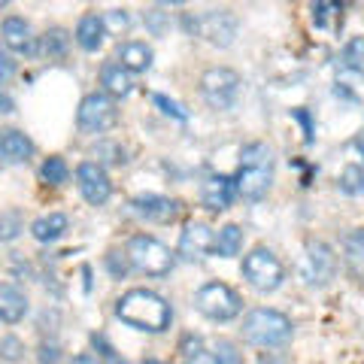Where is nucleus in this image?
<instances>
[{"instance_id": "f257e3e1", "label": "nucleus", "mask_w": 364, "mask_h": 364, "mask_svg": "<svg viewBox=\"0 0 364 364\" xmlns=\"http://www.w3.org/2000/svg\"><path fill=\"white\" fill-rule=\"evenodd\" d=\"M116 316L122 318L124 325L136 328V331H149V334H161L170 328V304L155 294L149 289H131L124 291L122 298L116 301Z\"/></svg>"}, {"instance_id": "f03ea898", "label": "nucleus", "mask_w": 364, "mask_h": 364, "mask_svg": "<svg viewBox=\"0 0 364 364\" xmlns=\"http://www.w3.org/2000/svg\"><path fill=\"white\" fill-rule=\"evenodd\" d=\"M273 182V152L267 143H249L240 152V170L234 186L246 200H261Z\"/></svg>"}, {"instance_id": "7ed1b4c3", "label": "nucleus", "mask_w": 364, "mask_h": 364, "mask_svg": "<svg viewBox=\"0 0 364 364\" xmlns=\"http://www.w3.org/2000/svg\"><path fill=\"white\" fill-rule=\"evenodd\" d=\"M243 337L255 346H282L291 337V322L279 310L258 306L243 318Z\"/></svg>"}, {"instance_id": "20e7f679", "label": "nucleus", "mask_w": 364, "mask_h": 364, "mask_svg": "<svg viewBox=\"0 0 364 364\" xmlns=\"http://www.w3.org/2000/svg\"><path fill=\"white\" fill-rule=\"evenodd\" d=\"M124 255H128L131 267L146 273V277H167L170 267H173V252H170L161 240H155V237H149V234L131 237Z\"/></svg>"}, {"instance_id": "39448f33", "label": "nucleus", "mask_w": 364, "mask_h": 364, "mask_svg": "<svg viewBox=\"0 0 364 364\" xmlns=\"http://www.w3.org/2000/svg\"><path fill=\"white\" fill-rule=\"evenodd\" d=\"M240 85L243 79L231 67H210L200 76V95L213 109H231L240 97Z\"/></svg>"}, {"instance_id": "423d86ee", "label": "nucleus", "mask_w": 364, "mask_h": 364, "mask_svg": "<svg viewBox=\"0 0 364 364\" xmlns=\"http://www.w3.org/2000/svg\"><path fill=\"white\" fill-rule=\"evenodd\" d=\"M195 306L207 318H213V322H228V318L240 316L243 301H240V294L231 286H225V282H207V286L198 289Z\"/></svg>"}, {"instance_id": "0eeeda50", "label": "nucleus", "mask_w": 364, "mask_h": 364, "mask_svg": "<svg viewBox=\"0 0 364 364\" xmlns=\"http://www.w3.org/2000/svg\"><path fill=\"white\" fill-rule=\"evenodd\" d=\"M243 277L255 291H277L282 286L286 270H282L279 258L270 249H252L243 258Z\"/></svg>"}, {"instance_id": "6e6552de", "label": "nucleus", "mask_w": 364, "mask_h": 364, "mask_svg": "<svg viewBox=\"0 0 364 364\" xmlns=\"http://www.w3.org/2000/svg\"><path fill=\"white\" fill-rule=\"evenodd\" d=\"M76 122H79V128L88 131V134H104L119 122V109L112 104L109 95H104V91H91V95L82 97V104L76 109Z\"/></svg>"}, {"instance_id": "1a4fd4ad", "label": "nucleus", "mask_w": 364, "mask_h": 364, "mask_svg": "<svg viewBox=\"0 0 364 364\" xmlns=\"http://www.w3.org/2000/svg\"><path fill=\"white\" fill-rule=\"evenodd\" d=\"M334 270H337V258L331 252V246L322 240L306 243V255L301 261V277L306 286H328L334 279Z\"/></svg>"}, {"instance_id": "9d476101", "label": "nucleus", "mask_w": 364, "mask_h": 364, "mask_svg": "<svg viewBox=\"0 0 364 364\" xmlns=\"http://www.w3.org/2000/svg\"><path fill=\"white\" fill-rule=\"evenodd\" d=\"M76 186H79V195H82L91 207H104L112 195V182L107 176V170L95 161H82L76 167Z\"/></svg>"}, {"instance_id": "9b49d317", "label": "nucleus", "mask_w": 364, "mask_h": 364, "mask_svg": "<svg viewBox=\"0 0 364 364\" xmlns=\"http://www.w3.org/2000/svg\"><path fill=\"white\" fill-rule=\"evenodd\" d=\"M195 31L200 37H207L213 46H231L237 37V16L231 9H210L200 18H195Z\"/></svg>"}, {"instance_id": "f8f14e48", "label": "nucleus", "mask_w": 364, "mask_h": 364, "mask_svg": "<svg viewBox=\"0 0 364 364\" xmlns=\"http://www.w3.org/2000/svg\"><path fill=\"white\" fill-rule=\"evenodd\" d=\"M213 243H215V234H213L210 225H203V222H188L186 231L179 234L176 252L186 258V261H200V258H207V255L213 252Z\"/></svg>"}, {"instance_id": "ddd939ff", "label": "nucleus", "mask_w": 364, "mask_h": 364, "mask_svg": "<svg viewBox=\"0 0 364 364\" xmlns=\"http://www.w3.org/2000/svg\"><path fill=\"white\" fill-rule=\"evenodd\" d=\"M237 195V186H234V179L231 176H210L207 182H203V188H200V200H203V207L213 210V213H222L231 207V200Z\"/></svg>"}, {"instance_id": "4468645a", "label": "nucleus", "mask_w": 364, "mask_h": 364, "mask_svg": "<svg viewBox=\"0 0 364 364\" xmlns=\"http://www.w3.org/2000/svg\"><path fill=\"white\" fill-rule=\"evenodd\" d=\"M134 210L140 213L143 219L167 225L179 215V203L173 198H164V195H140V198H134Z\"/></svg>"}, {"instance_id": "2eb2a0df", "label": "nucleus", "mask_w": 364, "mask_h": 364, "mask_svg": "<svg viewBox=\"0 0 364 364\" xmlns=\"http://www.w3.org/2000/svg\"><path fill=\"white\" fill-rule=\"evenodd\" d=\"M116 64L124 67L128 73H146L152 67V49L140 40H128L119 46L116 52Z\"/></svg>"}, {"instance_id": "dca6fc26", "label": "nucleus", "mask_w": 364, "mask_h": 364, "mask_svg": "<svg viewBox=\"0 0 364 364\" xmlns=\"http://www.w3.org/2000/svg\"><path fill=\"white\" fill-rule=\"evenodd\" d=\"M28 313V298L21 294L13 282H0V322L16 325Z\"/></svg>"}, {"instance_id": "f3484780", "label": "nucleus", "mask_w": 364, "mask_h": 364, "mask_svg": "<svg viewBox=\"0 0 364 364\" xmlns=\"http://www.w3.org/2000/svg\"><path fill=\"white\" fill-rule=\"evenodd\" d=\"M100 85H104V95L109 97H124L131 95V73L124 70V67H119L116 61H107L104 67H100Z\"/></svg>"}, {"instance_id": "a211bd4d", "label": "nucleus", "mask_w": 364, "mask_h": 364, "mask_svg": "<svg viewBox=\"0 0 364 364\" xmlns=\"http://www.w3.org/2000/svg\"><path fill=\"white\" fill-rule=\"evenodd\" d=\"M104 37H107V28H104V21H100L97 16H82V18H79V25H76L79 49L97 52L100 46H104Z\"/></svg>"}, {"instance_id": "6ab92c4d", "label": "nucleus", "mask_w": 364, "mask_h": 364, "mask_svg": "<svg viewBox=\"0 0 364 364\" xmlns=\"http://www.w3.org/2000/svg\"><path fill=\"white\" fill-rule=\"evenodd\" d=\"M0 155L9 158V161H28L33 155V143L28 140V134H21L16 128L0 131Z\"/></svg>"}, {"instance_id": "aec40b11", "label": "nucleus", "mask_w": 364, "mask_h": 364, "mask_svg": "<svg viewBox=\"0 0 364 364\" xmlns=\"http://www.w3.org/2000/svg\"><path fill=\"white\" fill-rule=\"evenodd\" d=\"M4 43L13 52H33V37H31V25L18 16H9L4 21Z\"/></svg>"}, {"instance_id": "412c9836", "label": "nucleus", "mask_w": 364, "mask_h": 364, "mask_svg": "<svg viewBox=\"0 0 364 364\" xmlns=\"http://www.w3.org/2000/svg\"><path fill=\"white\" fill-rule=\"evenodd\" d=\"M343 255H346V267L358 282H364V228H355V231L346 234L343 243Z\"/></svg>"}, {"instance_id": "4be33fe9", "label": "nucleus", "mask_w": 364, "mask_h": 364, "mask_svg": "<svg viewBox=\"0 0 364 364\" xmlns=\"http://www.w3.org/2000/svg\"><path fill=\"white\" fill-rule=\"evenodd\" d=\"M67 215L64 213H49V215H43V219H37L31 225V234L37 237L40 243H55L58 237H64V231H67Z\"/></svg>"}, {"instance_id": "5701e85b", "label": "nucleus", "mask_w": 364, "mask_h": 364, "mask_svg": "<svg viewBox=\"0 0 364 364\" xmlns=\"http://www.w3.org/2000/svg\"><path fill=\"white\" fill-rule=\"evenodd\" d=\"M240 246H243V231H240V225H225V228H219V234H215L213 252L222 255V258H234L237 252H240Z\"/></svg>"}, {"instance_id": "b1692460", "label": "nucleus", "mask_w": 364, "mask_h": 364, "mask_svg": "<svg viewBox=\"0 0 364 364\" xmlns=\"http://www.w3.org/2000/svg\"><path fill=\"white\" fill-rule=\"evenodd\" d=\"M337 188L343 191V195H364V167H358V164H349L343 173L337 176Z\"/></svg>"}, {"instance_id": "393cba45", "label": "nucleus", "mask_w": 364, "mask_h": 364, "mask_svg": "<svg viewBox=\"0 0 364 364\" xmlns=\"http://www.w3.org/2000/svg\"><path fill=\"white\" fill-rule=\"evenodd\" d=\"M40 176H43V182L46 186H64L67 182V176H70V170H67V161L64 158H58V155H52V158H46V164H43V170H40Z\"/></svg>"}, {"instance_id": "a878e982", "label": "nucleus", "mask_w": 364, "mask_h": 364, "mask_svg": "<svg viewBox=\"0 0 364 364\" xmlns=\"http://www.w3.org/2000/svg\"><path fill=\"white\" fill-rule=\"evenodd\" d=\"M67 46H70V37H67V31L52 28V31L43 33V46H40V49H43L46 55H52V58H64V55H67Z\"/></svg>"}, {"instance_id": "bb28decb", "label": "nucleus", "mask_w": 364, "mask_h": 364, "mask_svg": "<svg viewBox=\"0 0 364 364\" xmlns=\"http://www.w3.org/2000/svg\"><path fill=\"white\" fill-rule=\"evenodd\" d=\"M343 64L349 67V70L364 73V37H352L343 46Z\"/></svg>"}, {"instance_id": "cd10ccee", "label": "nucleus", "mask_w": 364, "mask_h": 364, "mask_svg": "<svg viewBox=\"0 0 364 364\" xmlns=\"http://www.w3.org/2000/svg\"><path fill=\"white\" fill-rule=\"evenodd\" d=\"M100 21H104V28H107L109 33H116V37L131 28V16L124 13V9H109L107 16H100Z\"/></svg>"}, {"instance_id": "c85d7f7f", "label": "nucleus", "mask_w": 364, "mask_h": 364, "mask_svg": "<svg viewBox=\"0 0 364 364\" xmlns=\"http://www.w3.org/2000/svg\"><path fill=\"white\" fill-rule=\"evenodd\" d=\"M18 231H21V215L16 210H9V213L0 215V240H4V243L6 240H16Z\"/></svg>"}, {"instance_id": "c756f323", "label": "nucleus", "mask_w": 364, "mask_h": 364, "mask_svg": "<svg viewBox=\"0 0 364 364\" xmlns=\"http://www.w3.org/2000/svg\"><path fill=\"white\" fill-rule=\"evenodd\" d=\"M107 267H109V273L116 279H124V277H128V270H131V261H128V255H124V252H109L107 255Z\"/></svg>"}, {"instance_id": "7c9ffc66", "label": "nucleus", "mask_w": 364, "mask_h": 364, "mask_svg": "<svg viewBox=\"0 0 364 364\" xmlns=\"http://www.w3.org/2000/svg\"><path fill=\"white\" fill-rule=\"evenodd\" d=\"M215 361H219V364H243L240 355H237L234 343H228V340H222V343L215 346Z\"/></svg>"}, {"instance_id": "2f4dec72", "label": "nucleus", "mask_w": 364, "mask_h": 364, "mask_svg": "<svg viewBox=\"0 0 364 364\" xmlns=\"http://www.w3.org/2000/svg\"><path fill=\"white\" fill-rule=\"evenodd\" d=\"M155 104L161 107L167 116H173V119H179V122H186V112H182V107L176 104V100H170V97H164V95H155Z\"/></svg>"}, {"instance_id": "473e14b6", "label": "nucleus", "mask_w": 364, "mask_h": 364, "mask_svg": "<svg viewBox=\"0 0 364 364\" xmlns=\"http://www.w3.org/2000/svg\"><path fill=\"white\" fill-rule=\"evenodd\" d=\"M182 358H186V364H219V361H215V352H207L203 346L195 349V352H186Z\"/></svg>"}, {"instance_id": "72a5a7b5", "label": "nucleus", "mask_w": 364, "mask_h": 364, "mask_svg": "<svg viewBox=\"0 0 364 364\" xmlns=\"http://www.w3.org/2000/svg\"><path fill=\"white\" fill-rule=\"evenodd\" d=\"M0 355L9 358V361H16L21 355V343L16 337H6V340H0Z\"/></svg>"}, {"instance_id": "f704fd0d", "label": "nucleus", "mask_w": 364, "mask_h": 364, "mask_svg": "<svg viewBox=\"0 0 364 364\" xmlns=\"http://www.w3.org/2000/svg\"><path fill=\"white\" fill-rule=\"evenodd\" d=\"M13 76H16V64L9 61L4 52H0V85H6V82H9V79H13Z\"/></svg>"}, {"instance_id": "c9c22d12", "label": "nucleus", "mask_w": 364, "mask_h": 364, "mask_svg": "<svg viewBox=\"0 0 364 364\" xmlns=\"http://www.w3.org/2000/svg\"><path fill=\"white\" fill-rule=\"evenodd\" d=\"M40 364H58V346H43L40 349Z\"/></svg>"}, {"instance_id": "e433bc0d", "label": "nucleus", "mask_w": 364, "mask_h": 364, "mask_svg": "<svg viewBox=\"0 0 364 364\" xmlns=\"http://www.w3.org/2000/svg\"><path fill=\"white\" fill-rule=\"evenodd\" d=\"M294 119H298L301 124H304V131H306V143L313 140V124H310V116H306L304 109H294Z\"/></svg>"}, {"instance_id": "4c0bfd02", "label": "nucleus", "mask_w": 364, "mask_h": 364, "mask_svg": "<svg viewBox=\"0 0 364 364\" xmlns=\"http://www.w3.org/2000/svg\"><path fill=\"white\" fill-rule=\"evenodd\" d=\"M73 364H104V361H100L97 355H88V352H82V355L73 358Z\"/></svg>"}, {"instance_id": "58836bf2", "label": "nucleus", "mask_w": 364, "mask_h": 364, "mask_svg": "<svg viewBox=\"0 0 364 364\" xmlns=\"http://www.w3.org/2000/svg\"><path fill=\"white\" fill-rule=\"evenodd\" d=\"M9 107H13V104H9L6 97H0V112H9Z\"/></svg>"}, {"instance_id": "ea45409f", "label": "nucleus", "mask_w": 364, "mask_h": 364, "mask_svg": "<svg viewBox=\"0 0 364 364\" xmlns=\"http://www.w3.org/2000/svg\"><path fill=\"white\" fill-rule=\"evenodd\" d=\"M140 364H164V361H155V358H146V361H140Z\"/></svg>"}, {"instance_id": "a19ab883", "label": "nucleus", "mask_w": 364, "mask_h": 364, "mask_svg": "<svg viewBox=\"0 0 364 364\" xmlns=\"http://www.w3.org/2000/svg\"><path fill=\"white\" fill-rule=\"evenodd\" d=\"M0 6H4V4H0Z\"/></svg>"}]
</instances>
